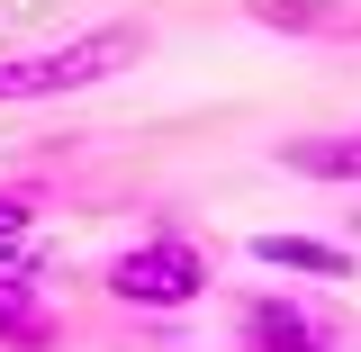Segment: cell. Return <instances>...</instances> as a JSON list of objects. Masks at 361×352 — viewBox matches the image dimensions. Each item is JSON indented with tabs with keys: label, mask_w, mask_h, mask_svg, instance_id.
<instances>
[{
	"label": "cell",
	"mask_w": 361,
	"mask_h": 352,
	"mask_svg": "<svg viewBox=\"0 0 361 352\" xmlns=\"http://www.w3.org/2000/svg\"><path fill=\"white\" fill-rule=\"evenodd\" d=\"M127 63H145V28L135 18H99L63 45H27V54H0V109H27V99H63V90H99L118 82Z\"/></svg>",
	"instance_id": "1"
},
{
	"label": "cell",
	"mask_w": 361,
	"mask_h": 352,
	"mask_svg": "<svg viewBox=\"0 0 361 352\" xmlns=\"http://www.w3.org/2000/svg\"><path fill=\"white\" fill-rule=\"evenodd\" d=\"M109 298H127L145 316H180L208 298V280H217V253L190 235V226H154V235H135L127 253H109Z\"/></svg>",
	"instance_id": "2"
},
{
	"label": "cell",
	"mask_w": 361,
	"mask_h": 352,
	"mask_svg": "<svg viewBox=\"0 0 361 352\" xmlns=\"http://www.w3.org/2000/svg\"><path fill=\"white\" fill-rule=\"evenodd\" d=\"M235 352H343V316L289 289H262L235 308Z\"/></svg>",
	"instance_id": "3"
},
{
	"label": "cell",
	"mask_w": 361,
	"mask_h": 352,
	"mask_svg": "<svg viewBox=\"0 0 361 352\" xmlns=\"http://www.w3.org/2000/svg\"><path fill=\"white\" fill-rule=\"evenodd\" d=\"M54 334H63V316L45 298V271L9 244L0 253V352H54Z\"/></svg>",
	"instance_id": "4"
},
{
	"label": "cell",
	"mask_w": 361,
	"mask_h": 352,
	"mask_svg": "<svg viewBox=\"0 0 361 352\" xmlns=\"http://www.w3.org/2000/svg\"><path fill=\"white\" fill-rule=\"evenodd\" d=\"M244 18L298 45H361V0H244Z\"/></svg>",
	"instance_id": "5"
},
{
	"label": "cell",
	"mask_w": 361,
	"mask_h": 352,
	"mask_svg": "<svg viewBox=\"0 0 361 352\" xmlns=\"http://www.w3.org/2000/svg\"><path fill=\"white\" fill-rule=\"evenodd\" d=\"M253 262L262 271H298V280H353V253L325 244V235H253Z\"/></svg>",
	"instance_id": "6"
},
{
	"label": "cell",
	"mask_w": 361,
	"mask_h": 352,
	"mask_svg": "<svg viewBox=\"0 0 361 352\" xmlns=\"http://www.w3.org/2000/svg\"><path fill=\"white\" fill-rule=\"evenodd\" d=\"M280 172H298V181H361V127L289 135V145H280Z\"/></svg>",
	"instance_id": "7"
},
{
	"label": "cell",
	"mask_w": 361,
	"mask_h": 352,
	"mask_svg": "<svg viewBox=\"0 0 361 352\" xmlns=\"http://www.w3.org/2000/svg\"><path fill=\"white\" fill-rule=\"evenodd\" d=\"M27 226H37V199L0 190V253H9V244H27Z\"/></svg>",
	"instance_id": "8"
}]
</instances>
